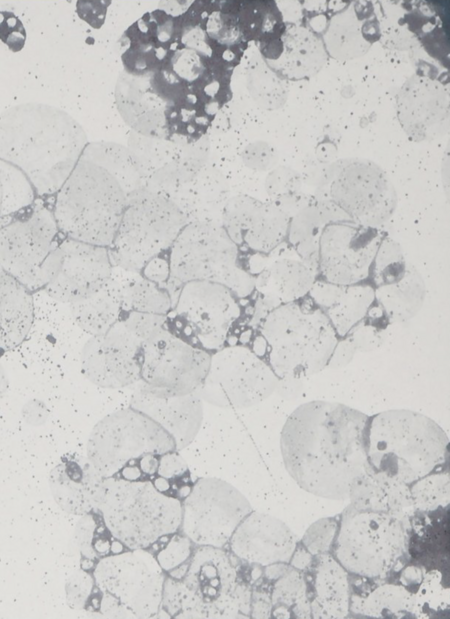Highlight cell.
Returning <instances> with one entry per match:
<instances>
[{
    "mask_svg": "<svg viewBox=\"0 0 450 619\" xmlns=\"http://www.w3.org/2000/svg\"><path fill=\"white\" fill-rule=\"evenodd\" d=\"M243 50L208 28L203 1L165 13L127 57L128 118L137 128L171 141L196 142L230 99L233 69Z\"/></svg>",
    "mask_w": 450,
    "mask_h": 619,
    "instance_id": "1",
    "label": "cell"
},
{
    "mask_svg": "<svg viewBox=\"0 0 450 619\" xmlns=\"http://www.w3.org/2000/svg\"><path fill=\"white\" fill-rule=\"evenodd\" d=\"M367 414L348 405L309 401L287 418L280 448L287 472L305 491L348 499L352 482L370 467Z\"/></svg>",
    "mask_w": 450,
    "mask_h": 619,
    "instance_id": "2",
    "label": "cell"
},
{
    "mask_svg": "<svg viewBox=\"0 0 450 619\" xmlns=\"http://www.w3.org/2000/svg\"><path fill=\"white\" fill-rule=\"evenodd\" d=\"M250 610L251 585L224 548L196 546L186 563L166 573L159 615L248 618Z\"/></svg>",
    "mask_w": 450,
    "mask_h": 619,
    "instance_id": "3",
    "label": "cell"
},
{
    "mask_svg": "<svg viewBox=\"0 0 450 619\" xmlns=\"http://www.w3.org/2000/svg\"><path fill=\"white\" fill-rule=\"evenodd\" d=\"M261 354L278 378L307 379L326 369L339 338L309 297L267 312L255 330Z\"/></svg>",
    "mask_w": 450,
    "mask_h": 619,
    "instance_id": "4",
    "label": "cell"
},
{
    "mask_svg": "<svg viewBox=\"0 0 450 619\" xmlns=\"http://www.w3.org/2000/svg\"><path fill=\"white\" fill-rule=\"evenodd\" d=\"M448 446V436L440 425L419 412L392 409L369 417V467L407 485L448 469Z\"/></svg>",
    "mask_w": 450,
    "mask_h": 619,
    "instance_id": "5",
    "label": "cell"
},
{
    "mask_svg": "<svg viewBox=\"0 0 450 619\" xmlns=\"http://www.w3.org/2000/svg\"><path fill=\"white\" fill-rule=\"evenodd\" d=\"M168 261V288L174 297L186 282L209 281L253 301L254 281L245 257L219 222L187 223L169 250Z\"/></svg>",
    "mask_w": 450,
    "mask_h": 619,
    "instance_id": "6",
    "label": "cell"
},
{
    "mask_svg": "<svg viewBox=\"0 0 450 619\" xmlns=\"http://www.w3.org/2000/svg\"><path fill=\"white\" fill-rule=\"evenodd\" d=\"M87 570L94 583L88 611L121 618L159 615L166 573L148 549H124Z\"/></svg>",
    "mask_w": 450,
    "mask_h": 619,
    "instance_id": "7",
    "label": "cell"
},
{
    "mask_svg": "<svg viewBox=\"0 0 450 619\" xmlns=\"http://www.w3.org/2000/svg\"><path fill=\"white\" fill-rule=\"evenodd\" d=\"M110 533L127 549H149L179 531L182 501L144 480L105 479L98 511Z\"/></svg>",
    "mask_w": 450,
    "mask_h": 619,
    "instance_id": "8",
    "label": "cell"
},
{
    "mask_svg": "<svg viewBox=\"0 0 450 619\" xmlns=\"http://www.w3.org/2000/svg\"><path fill=\"white\" fill-rule=\"evenodd\" d=\"M331 553L351 575L388 578L408 563V531L392 515L349 504L338 518Z\"/></svg>",
    "mask_w": 450,
    "mask_h": 619,
    "instance_id": "9",
    "label": "cell"
},
{
    "mask_svg": "<svg viewBox=\"0 0 450 619\" xmlns=\"http://www.w3.org/2000/svg\"><path fill=\"white\" fill-rule=\"evenodd\" d=\"M250 301L241 299L219 283L186 282L174 297L168 324L178 334L212 353L233 343L236 329L244 318H249L245 317L244 302Z\"/></svg>",
    "mask_w": 450,
    "mask_h": 619,
    "instance_id": "10",
    "label": "cell"
},
{
    "mask_svg": "<svg viewBox=\"0 0 450 619\" xmlns=\"http://www.w3.org/2000/svg\"><path fill=\"white\" fill-rule=\"evenodd\" d=\"M176 450L172 437L140 411L127 407L103 417L92 429L86 457L105 478H120L148 454Z\"/></svg>",
    "mask_w": 450,
    "mask_h": 619,
    "instance_id": "11",
    "label": "cell"
},
{
    "mask_svg": "<svg viewBox=\"0 0 450 619\" xmlns=\"http://www.w3.org/2000/svg\"><path fill=\"white\" fill-rule=\"evenodd\" d=\"M277 382L278 377L253 346L236 342L210 354L207 373L195 392L212 406L244 409L269 398Z\"/></svg>",
    "mask_w": 450,
    "mask_h": 619,
    "instance_id": "12",
    "label": "cell"
},
{
    "mask_svg": "<svg viewBox=\"0 0 450 619\" xmlns=\"http://www.w3.org/2000/svg\"><path fill=\"white\" fill-rule=\"evenodd\" d=\"M186 224L177 207L164 201L144 199L128 205L108 247L113 265L139 274L149 261L168 254Z\"/></svg>",
    "mask_w": 450,
    "mask_h": 619,
    "instance_id": "13",
    "label": "cell"
},
{
    "mask_svg": "<svg viewBox=\"0 0 450 619\" xmlns=\"http://www.w3.org/2000/svg\"><path fill=\"white\" fill-rule=\"evenodd\" d=\"M251 511L247 498L233 485L220 478L202 477L193 482L182 500L179 531L194 546L224 548Z\"/></svg>",
    "mask_w": 450,
    "mask_h": 619,
    "instance_id": "14",
    "label": "cell"
},
{
    "mask_svg": "<svg viewBox=\"0 0 450 619\" xmlns=\"http://www.w3.org/2000/svg\"><path fill=\"white\" fill-rule=\"evenodd\" d=\"M57 224L45 209H33L0 228V268L26 289L48 282L57 240Z\"/></svg>",
    "mask_w": 450,
    "mask_h": 619,
    "instance_id": "15",
    "label": "cell"
},
{
    "mask_svg": "<svg viewBox=\"0 0 450 619\" xmlns=\"http://www.w3.org/2000/svg\"><path fill=\"white\" fill-rule=\"evenodd\" d=\"M210 354L168 324L141 346L140 383L166 394L195 392L207 373Z\"/></svg>",
    "mask_w": 450,
    "mask_h": 619,
    "instance_id": "16",
    "label": "cell"
},
{
    "mask_svg": "<svg viewBox=\"0 0 450 619\" xmlns=\"http://www.w3.org/2000/svg\"><path fill=\"white\" fill-rule=\"evenodd\" d=\"M383 234L350 219L329 223L319 240L318 278L338 285L368 283Z\"/></svg>",
    "mask_w": 450,
    "mask_h": 619,
    "instance_id": "17",
    "label": "cell"
},
{
    "mask_svg": "<svg viewBox=\"0 0 450 619\" xmlns=\"http://www.w3.org/2000/svg\"><path fill=\"white\" fill-rule=\"evenodd\" d=\"M253 276V317L256 327L270 310L309 296L316 271L285 242L267 255L244 256Z\"/></svg>",
    "mask_w": 450,
    "mask_h": 619,
    "instance_id": "18",
    "label": "cell"
},
{
    "mask_svg": "<svg viewBox=\"0 0 450 619\" xmlns=\"http://www.w3.org/2000/svg\"><path fill=\"white\" fill-rule=\"evenodd\" d=\"M113 262L107 247L71 238L59 242L45 291L67 304L86 299L113 276Z\"/></svg>",
    "mask_w": 450,
    "mask_h": 619,
    "instance_id": "19",
    "label": "cell"
},
{
    "mask_svg": "<svg viewBox=\"0 0 450 619\" xmlns=\"http://www.w3.org/2000/svg\"><path fill=\"white\" fill-rule=\"evenodd\" d=\"M142 342L119 320L106 333L91 336L84 344L80 364L85 378L106 389H119L140 382Z\"/></svg>",
    "mask_w": 450,
    "mask_h": 619,
    "instance_id": "20",
    "label": "cell"
},
{
    "mask_svg": "<svg viewBox=\"0 0 450 619\" xmlns=\"http://www.w3.org/2000/svg\"><path fill=\"white\" fill-rule=\"evenodd\" d=\"M298 540L280 519L251 511L237 526L229 542V552L246 566L264 568L289 564Z\"/></svg>",
    "mask_w": 450,
    "mask_h": 619,
    "instance_id": "21",
    "label": "cell"
},
{
    "mask_svg": "<svg viewBox=\"0 0 450 619\" xmlns=\"http://www.w3.org/2000/svg\"><path fill=\"white\" fill-rule=\"evenodd\" d=\"M220 224L244 256L267 255L286 242L289 217L277 207L237 201Z\"/></svg>",
    "mask_w": 450,
    "mask_h": 619,
    "instance_id": "22",
    "label": "cell"
},
{
    "mask_svg": "<svg viewBox=\"0 0 450 619\" xmlns=\"http://www.w3.org/2000/svg\"><path fill=\"white\" fill-rule=\"evenodd\" d=\"M251 614L256 618H311L302 571L286 563L262 568L251 583Z\"/></svg>",
    "mask_w": 450,
    "mask_h": 619,
    "instance_id": "23",
    "label": "cell"
},
{
    "mask_svg": "<svg viewBox=\"0 0 450 619\" xmlns=\"http://www.w3.org/2000/svg\"><path fill=\"white\" fill-rule=\"evenodd\" d=\"M203 401L196 392L166 394L140 383L130 407L158 424L175 442L176 450L186 448L197 436L203 421Z\"/></svg>",
    "mask_w": 450,
    "mask_h": 619,
    "instance_id": "24",
    "label": "cell"
},
{
    "mask_svg": "<svg viewBox=\"0 0 450 619\" xmlns=\"http://www.w3.org/2000/svg\"><path fill=\"white\" fill-rule=\"evenodd\" d=\"M105 478L86 456L68 454L50 470L48 484L55 503L66 513L84 516L99 511Z\"/></svg>",
    "mask_w": 450,
    "mask_h": 619,
    "instance_id": "25",
    "label": "cell"
},
{
    "mask_svg": "<svg viewBox=\"0 0 450 619\" xmlns=\"http://www.w3.org/2000/svg\"><path fill=\"white\" fill-rule=\"evenodd\" d=\"M311 618L342 619L349 617V573L332 553L313 556L303 571Z\"/></svg>",
    "mask_w": 450,
    "mask_h": 619,
    "instance_id": "26",
    "label": "cell"
},
{
    "mask_svg": "<svg viewBox=\"0 0 450 619\" xmlns=\"http://www.w3.org/2000/svg\"><path fill=\"white\" fill-rule=\"evenodd\" d=\"M349 616L363 618H414L410 591L391 578L349 574Z\"/></svg>",
    "mask_w": 450,
    "mask_h": 619,
    "instance_id": "27",
    "label": "cell"
},
{
    "mask_svg": "<svg viewBox=\"0 0 450 619\" xmlns=\"http://www.w3.org/2000/svg\"><path fill=\"white\" fill-rule=\"evenodd\" d=\"M348 499L350 505L358 510L396 517L409 530L415 508L409 485L399 479L369 468L352 482Z\"/></svg>",
    "mask_w": 450,
    "mask_h": 619,
    "instance_id": "28",
    "label": "cell"
},
{
    "mask_svg": "<svg viewBox=\"0 0 450 619\" xmlns=\"http://www.w3.org/2000/svg\"><path fill=\"white\" fill-rule=\"evenodd\" d=\"M309 297L323 311L339 337L345 336L375 303L369 283L338 285L317 277Z\"/></svg>",
    "mask_w": 450,
    "mask_h": 619,
    "instance_id": "29",
    "label": "cell"
},
{
    "mask_svg": "<svg viewBox=\"0 0 450 619\" xmlns=\"http://www.w3.org/2000/svg\"><path fill=\"white\" fill-rule=\"evenodd\" d=\"M447 509L415 511L408 530V563L427 569H440V560H447L449 527ZM441 570V569H440Z\"/></svg>",
    "mask_w": 450,
    "mask_h": 619,
    "instance_id": "30",
    "label": "cell"
},
{
    "mask_svg": "<svg viewBox=\"0 0 450 619\" xmlns=\"http://www.w3.org/2000/svg\"><path fill=\"white\" fill-rule=\"evenodd\" d=\"M345 219L349 218L338 206L305 207L290 217L286 243L317 273L318 245L324 228Z\"/></svg>",
    "mask_w": 450,
    "mask_h": 619,
    "instance_id": "31",
    "label": "cell"
},
{
    "mask_svg": "<svg viewBox=\"0 0 450 619\" xmlns=\"http://www.w3.org/2000/svg\"><path fill=\"white\" fill-rule=\"evenodd\" d=\"M31 323L32 300L27 289L0 268V351L22 342Z\"/></svg>",
    "mask_w": 450,
    "mask_h": 619,
    "instance_id": "32",
    "label": "cell"
},
{
    "mask_svg": "<svg viewBox=\"0 0 450 619\" xmlns=\"http://www.w3.org/2000/svg\"><path fill=\"white\" fill-rule=\"evenodd\" d=\"M179 451L148 454L140 459L129 473L128 480H144L161 492L183 500L192 484L191 473Z\"/></svg>",
    "mask_w": 450,
    "mask_h": 619,
    "instance_id": "33",
    "label": "cell"
},
{
    "mask_svg": "<svg viewBox=\"0 0 450 619\" xmlns=\"http://www.w3.org/2000/svg\"><path fill=\"white\" fill-rule=\"evenodd\" d=\"M69 308L75 323L90 337L106 333L123 314L120 279L113 275L96 293Z\"/></svg>",
    "mask_w": 450,
    "mask_h": 619,
    "instance_id": "34",
    "label": "cell"
},
{
    "mask_svg": "<svg viewBox=\"0 0 450 619\" xmlns=\"http://www.w3.org/2000/svg\"><path fill=\"white\" fill-rule=\"evenodd\" d=\"M375 302L392 324L405 323L421 310L426 298V283L421 272L408 263L404 277L397 283L374 288Z\"/></svg>",
    "mask_w": 450,
    "mask_h": 619,
    "instance_id": "35",
    "label": "cell"
},
{
    "mask_svg": "<svg viewBox=\"0 0 450 619\" xmlns=\"http://www.w3.org/2000/svg\"><path fill=\"white\" fill-rule=\"evenodd\" d=\"M127 273L120 279L122 309L168 316L173 308L174 296L167 286L160 285L141 274Z\"/></svg>",
    "mask_w": 450,
    "mask_h": 619,
    "instance_id": "36",
    "label": "cell"
},
{
    "mask_svg": "<svg viewBox=\"0 0 450 619\" xmlns=\"http://www.w3.org/2000/svg\"><path fill=\"white\" fill-rule=\"evenodd\" d=\"M73 537L83 569H89L107 555L127 549L110 533L99 512L80 516Z\"/></svg>",
    "mask_w": 450,
    "mask_h": 619,
    "instance_id": "37",
    "label": "cell"
},
{
    "mask_svg": "<svg viewBox=\"0 0 450 619\" xmlns=\"http://www.w3.org/2000/svg\"><path fill=\"white\" fill-rule=\"evenodd\" d=\"M411 594L414 618H438L449 612V586L446 573L440 569L426 568Z\"/></svg>",
    "mask_w": 450,
    "mask_h": 619,
    "instance_id": "38",
    "label": "cell"
},
{
    "mask_svg": "<svg viewBox=\"0 0 450 619\" xmlns=\"http://www.w3.org/2000/svg\"><path fill=\"white\" fill-rule=\"evenodd\" d=\"M408 263L400 243L384 233L370 268L368 283L373 288L397 283L404 277Z\"/></svg>",
    "mask_w": 450,
    "mask_h": 619,
    "instance_id": "39",
    "label": "cell"
},
{
    "mask_svg": "<svg viewBox=\"0 0 450 619\" xmlns=\"http://www.w3.org/2000/svg\"><path fill=\"white\" fill-rule=\"evenodd\" d=\"M390 326L386 314L375 302L345 336L354 343L358 353H368L379 349L385 343Z\"/></svg>",
    "mask_w": 450,
    "mask_h": 619,
    "instance_id": "40",
    "label": "cell"
},
{
    "mask_svg": "<svg viewBox=\"0 0 450 619\" xmlns=\"http://www.w3.org/2000/svg\"><path fill=\"white\" fill-rule=\"evenodd\" d=\"M409 487L415 511H434L449 507L448 469L430 473Z\"/></svg>",
    "mask_w": 450,
    "mask_h": 619,
    "instance_id": "41",
    "label": "cell"
},
{
    "mask_svg": "<svg viewBox=\"0 0 450 619\" xmlns=\"http://www.w3.org/2000/svg\"><path fill=\"white\" fill-rule=\"evenodd\" d=\"M150 548L154 549L151 552L159 566L165 573H168L189 560L194 550V544L178 531L161 538Z\"/></svg>",
    "mask_w": 450,
    "mask_h": 619,
    "instance_id": "42",
    "label": "cell"
},
{
    "mask_svg": "<svg viewBox=\"0 0 450 619\" xmlns=\"http://www.w3.org/2000/svg\"><path fill=\"white\" fill-rule=\"evenodd\" d=\"M338 528V519L326 517L314 522L305 532L301 543L313 555L331 553Z\"/></svg>",
    "mask_w": 450,
    "mask_h": 619,
    "instance_id": "43",
    "label": "cell"
},
{
    "mask_svg": "<svg viewBox=\"0 0 450 619\" xmlns=\"http://www.w3.org/2000/svg\"><path fill=\"white\" fill-rule=\"evenodd\" d=\"M120 321L142 344L168 326V316L136 311L124 312Z\"/></svg>",
    "mask_w": 450,
    "mask_h": 619,
    "instance_id": "44",
    "label": "cell"
},
{
    "mask_svg": "<svg viewBox=\"0 0 450 619\" xmlns=\"http://www.w3.org/2000/svg\"><path fill=\"white\" fill-rule=\"evenodd\" d=\"M93 579L87 569L72 574L65 584L67 603L74 609L88 610L93 595Z\"/></svg>",
    "mask_w": 450,
    "mask_h": 619,
    "instance_id": "45",
    "label": "cell"
},
{
    "mask_svg": "<svg viewBox=\"0 0 450 619\" xmlns=\"http://www.w3.org/2000/svg\"><path fill=\"white\" fill-rule=\"evenodd\" d=\"M0 40L14 52L21 50L25 44L24 25L12 12L0 11Z\"/></svg>",
    "mask_w": 450,
    "mask_h": 619,
    "instance_id": "46",
    "label": "cell"
},
{
    "mask_svg": "<svg viewBox=\"0 0 450 619\" xmlns=\"http://www.w3.org/2000/svg\"><path fill=\"white\" fill-rule=\"evenodd\" d=\"M357 353V349L349 337H339L326 369L337 370L348 366Z\"/></svg>",
    "mask_w": 450,
    "mask_h": 619,
    "instance_id": "47",
    "label": "cell"
},
{
    "mask_svg": "<svg viewBox=\"0 0 450 619\" xmlns=\"http://www.w3.org/2000/svg\"><path fill=\"white\" fill-rule=\"evenodd\" d=\"M139 274L160 285L168 287L170 281L168 254L158 256L149 261Z\"/></svg>",
    "mask_w": 450,
    "mask_h": 619,
    "instance_id": "48",
    "label": "cell"
},
{
    "mask_svg": "<svg viewBox=\"0 0 450 619\" xmlns=\"http://www.w3.org/2000/svg\"><path fill=\"white\" fill-rule=\"evenodd\" d=\"M48 408L39 399L27 401L22 408V416L26 423L31 425L43 424L48 418Z\"/></svg>",
    "mask_w": 450,
    "mask_h": 619,
    "instance_id": "49",
    "label": "cell"
},
{
    "mask_svg": "<svg viewBox=\"0 0 450 619\" xmlns=\"http://www.w3.org/2000/svg\"><path fill=\"white\" fill-rule=\"evenodd\" d=\"M304 389V379L278 378L275 392L285 400L296 399Z\"/></svg>",
    "mask_w": 450,
    "mask_h": 619,
    "instance_id": "50",
    "label": "cell"
},
{
    "mask_svg": "<svg viewBox=\"0 0 450 619\" xmlns=\"http://www.w3.org/2000/svg\"><path fill=\"white\" fill-rule=\"evenodd\" d=\"M313 555L298 541L296 549L290 559L289 565L303 571L311 563Z\"/></svg>",
    "mask_w": 450,
    "mask_h": 619,
    "instance_id": "51",
    "label": "cell"
},
{
    "mask_svg": "<svg viewBox=\"0 0 450 619\" xmlns=\"http://www.w3.org/2000/svg\"><path fill=\"white\" fill-rule=\"evenodd\" d=\"M8 386L9 380L7 373L2 364L0 363V398L6 393V391L8 390Z\"/></svg>",
    "mask_w": 450,
    "mask_h": 619,
    "instance_id": "52",
    "label": "cell"
}]
</instances>
